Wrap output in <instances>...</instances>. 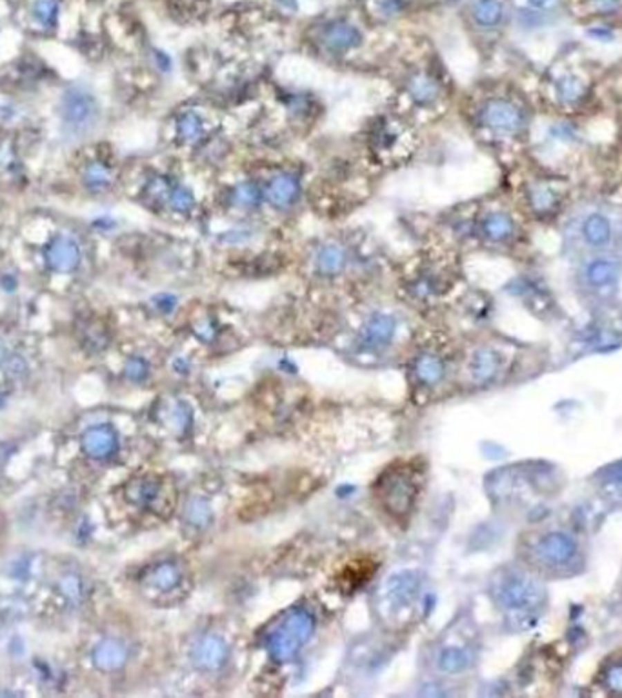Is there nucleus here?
<instances>
[{
    "mask_svg": "<svg viewBox=\"0 0 622 698\" xmlns=\"http://www.w3.org/2000/svg\"><path fill=\"white\" fill-rule=\"evenodd\" d=\"M315 630V619L306 610H292L275 625L270 628L266 636V649L275 662H290L308 644Z\"/></svg>",
    "mask_w": 622,
    "mask_h": 698,
    "instance_id": "1",
    "label": "nucleus"
},
{
    "mask_svg": "<svg viewBox=\"0 0 622 698\" xmlns=\"http://www.w3.org/2000/svg\"><path fill=\"white\" fill-rule=\"evenodd\" d=\"M495 602L504 611L522 613L535 610L546 596V591L535 578L522 571H502L491 585Z\"/></svg>",
    "mask_w": 622,
    "mask_h": 698,
    "instance_id": "2",
    "label": "nucleus"
},
{
    "mask_svg": "<svg viewBox=\"0 0 622 698\" xmlns=\"http://www.w3.org/2000/svg\"><path fill=\"white\" fill-rule=\"evenodd\" d=\"M417 482L408 469H390L379 480V497L382 506L395 516H404L413 507Z\"/></svg>",
    "mask_w": 622,
    "mask_h": 698,
    "instance_id": "3",
    "label": "nucleus"
},
{
    "mask_svg": "<svg viewBox=\"0 0 622 698\" xmlns=\"http://www.w3.org/2000/svg\"><path fill=\"white\" fill-rule=\"evenodd\" d=\"M534 558L538 565L549 569H560L572 564L578 555L577 542L563 531L544 533L531 547Z\"/></svg>",
    "mask_w": 622,
    "mask_h": 698,
    "instance_id": "4",
    "label": "nucleus"
},
{
    "mask_svg": "<svg viewBox=\"0 0 622 698\" xmlns=\"http://www.w3.org/2000/svg\"><path fill=\"white\" fill-rule=\"evenodd\" d=\"M99 109L93 95L82 88H71L62 99V120L66 128L77 133L88 131L97 120Z\"/></svg>",
    "mask_w": 622,
    "mask_h": 698,
    "instance_id": "5",
    "label": "nucleus"
},
{
    "mask_svg": "<svg viewBox=\"0 0 622 698\" xmlns=\"http://www.w3.org/2000/svg\"><path fill=\"white\" fill-rule=\"evenodd\" d=\"M420 585H422V576L419 573L402 571V573H397L388 581L384 596L393 607H402V605L411 604L417 598Z\"/></svg>",
    "mask_w": 622,
    "mask_h": 698,
    "instance_id": "6",
    "label": "nucleus"
},
{
    "mask_svg": "<svg viewBox=\"0 0 622 698\" xmlns=\"http://www.w3.org/2000/svg\"><path fill=\"white\" fill-rule=\"evenodd\" d=\"M226 659L227 645L217 634H207L198 640L193 649V662L204 671H217L226 664Z\"/></svg>",
    "mask_w": 622,
    "mask_h": 698,
    "instance_id": "7",
    "label": "nucleus"
},
{
    "mask_svg": "<svg viewBox=\"0 0 622 698\" xmlns=\"http://www.w3.org/2000/svg\"><path fill=\"white\" fill-rule=\"evenodd\" d=\"M117 446H119L117 433L111 426H106V424L89 428L82 437V449L88 457L97 458V460L111 457L117 451Z\"/></svg>",
    "mask_w": 622,
    "mask_h": 698,
    "instance_id": "8",
    "label": "nucleus"
},
{
    "mask_svg": "<svg viewBox=\"0 0 622 698\" xmlns=\"http://www.w3.org/2000/svg\"><path fill=\"white\" fill-rule=\"evenodd\" d=\"M46 262L51 270L60 271V273L73 271L80 262L79 246L71 238L59 236L46 249Z\"/></svg>",
    "mask_w": 622,
    "mask_h": 698,
    "instance_id": "9",
    "label": "nucleus"
},
{
    "mask_svg": "<svg viewBox=\"0 0 622 698\" xmlns=\"http://www.w3.org/2000/svg\"><path fill=\"white\" fill-rule=\"evenodd\" d=\"M520 113L513 104L495 100L484 109V122L497 131H515L520 126Z\"/></svg>",
    "mask_w": 622,
    "mask_h": 698,
    "instance_id": "10",
    "label": "nucleus"
},
{
    "mask_svg": "<svg viewBox=\"0 0 622 698\" xmlns=\"http://www.w3.org/2000/svg\"><path fill=\"white\" fill-rule=\"evenodd\" d=\"M395 320L388 315H373L366 322L361 333V342L368 349H379L393 339Z\"/></svg>",
    "mask_w": 622,
    "mask_h": 698,
    "instance_id": "11",
    "label": "nucleus"
},
{
    "mask_svg": "<svg viewBox=\"0 0 622 698\" xmlns=\"http://www.w3.org/2000/svg\"><path fill=\"white\" fill-rule=\"evenodd\" d=\"M144 582L160 593H171L182 584V569L177 562H160L146 573Z\"/></svg>",
    "mask_w": 622,
    "mask_h": 698,
    "instance_id": "12",
    "label": "nucleus"
},
{
    "mask_svg": "<svg viewBox=\"0 0 622 698\" xmlns=\"http://www.w3.org/2000/svg\"><path fill=\"white\" fill-rule=\"evenodd\" d=\"M126 660H128V649L120 640H102L93 649V664L100 671H117L126 664Z\"/></svg>",
    "mask_w": 622,
    "mask_h": 698,
    "instance_id": "13",
    "label": "nucleus"
},
{
    "mask_svg": "<svg viewBox=\"0 0 622 698\" xmlns=\"http://www.w3.org/2000/svg\"><path fill=\"white\" fill-rule=\"evenodd\" d=\"M126 497L140 507H155L162 498V484L155 478H137L126 486Z\"/></svg>",
    "mask_w": 622,
    "mask_h": 698,
    "instance_id": "14",
    "label": "nucleus"
},
{
    "mask_svg": "<svg viewBox=\"0 0 622 698\" xmlns=\"http://www.w3.org/2000/svg\"><path fill=\"white\" fill-rule=\"evenodd\" d=\"M324 42L331 50L346 51L361 44L362 35L355 26L348 24V22H331L324 31Z\"/></svg>",
    "mask_w": 622,
    "mask_h": 698,
    "instance_id": "15",
    "label": "nucleus"
},
{
    "mask_svg": "<svg viewBox=\"0 0 622 698\" xmlns=\"http://www.w3.org/2000/svg\"><path fill=\"white\" fill-rule=\"evenodd\" d=\"M266 195L275 207H290L299 197V182L292 175H276L267 186Z\"/></svg>",
    "mask_w": 622,
    "mask_h": 698,
    "instance_id": "16",
    "label": "nucleus"
},
{
    "mask_svg": "<svg viewBox=\"0 0 622 698\" xmlns=\"http://www.w3.org/2000/svg\"><path fill=\"white\" fill-rule=\"evenodd\" d=\"M583 236L584 240L593 247L606 246L610 238H612V224L606 216L601 213H593L586 218L583 226Z\"/></svg>",
    "mask_w": 622,
    "mask_h": 698,
    "instance_id": "17",
    "label": "nucleus"
},
{
    "mask_svg": "<svg viewBox=\"0 0 622 698\" xmlns=\"http://www.w3.org/2000/svg\"><path fill=\"white\" fill-rule=\"evenodd\" d=\"M500 368V357L493 349H480L471 360V375L475 382H488Z\"/></svg>",
    "mask_w": 622,
    "mask_h": 698,
    "instance_id": "18",
    "label": "nucleus"
},
{
    "mask_svg": "<svg viewBox=\"0 0 622 698\" xmlns=\"http://www.w3.org/2000/svg\"><path fill=\"white\" fill-rule=\"evenodd\" d=\"M346 253L341 246H324L317 255V266L324 275H335L344 267Z\"/></svg>",
    "mask_w": 622,
    "mask_h": 698,
    "instance_id": "19",
    "label": "nucleus"
},
{
    "mask_svg": "<svg viewBox=\"0 0 622 698\" xmlns=\"http://www.w3.org/2000/svg\"><path fill=\"white\" fill-rule=\"evenodd\" d=\"M415 375L420 382L424 384H435L439 382L444 375V364L439 357L435 355H422L417 364H415Z\"/></svg>",
    "mask_w": 622,
    "mask_h": 698,
    "instance_id": "20",
    "label": "nucleus"
},
{
    "mask_svg": "<svg viewBox=\"0 0 622 698\" xmlns=\"http://www.w3.org/2000/svg\"><path fill=\"white\" fill-rule=\"evenodd\" d=\"M471 664V654L466 649L448 648L439 657V668L444 673H459Z\"/></svg>",
    "mask_w": 622,
    "mask_h": 698,
    "instance_id": "21",
    "label": "nucleus"
},
{
    "mask_svg": "<svg viewBox=\"0 0 622 698\" xmlns=\"http://www.w3.org/2000/svg\"><path fill=\"white\" fill-rule=\"evenodd\" d=\"M473 19L484 28L497 26L502 20V6L499 0H479L473 8Z\"/></svg>",
    "mask_w": 622,
    "mask_h": 698,
    "instance_id": "22",
    "label": "nucleus"
},
{
    "mask_svg": "<svg viewBox=\"0 0 622 698\" xmlns=\"http://www.w3.org/2000/svg\"><path fill=\"white\" fill-rule=\"evenodd\" d=\"M484 232H486V235L491 240L500 242L511 235V232H513V220L508 215H504V213H493L484 222Z\"/></svg>",
    "mask_w": 622,
    "mask_h": 698,
    "instance_id": "23",
    "label": "nucleus"
},
{
    "mask_svg": "<svg viewBox=\"0 0 622 698\" xmlns=\"http://www.w3.org/2000/svg\"><path fill=\"white\" fill-rule=\"evenodd\" d=\"M178 135H180V138H182L184 142L188 144L198 142L200 137L204 135L202 118L198 117L197 113L182 115L180 120H178Z\"/></svg>",
    "mask_w": 622,
    "mask_h": 698,
    "instance_id": "24",
    "label": "nucleus"
},
{
    "mask_svg": "<svg viewBox=\"0 0 622 698\" xmlns=\"http://www.w3.org/2000/svg\"><path fill=\"white\" fill-rule=\"evenodd\" d=\"M410 93L417 102L428 104L431 102V100L437 99V95H439V86H437L435 80H431L430 77H417V79H413V82H411Z\"/></svg>",
    "mask_w": 622,
    "mask_h": 698,
    "instance_id": "25",
    "label": "nucleus"
},
{
    "mask_svg": "<svg viewBox=\"0 0 622 698\" xmlns=\"http://www.w3.org/2000/svg\"><path fill=\"white\" fill-rule=\"evenodd\" d=\"M586 276L592 285H606L615 276V266L610 261H593L587 266Z\"/></svg>",
    "mask_w": 622,
    "mask_h": 698,
    "instance_id": "26",
    "label": "nucleus"
},
{
    "mask_svg": "<svg viewBox=\"0 0 622 698\" xmlns=\"http://www.w3.org/2000/svg\"><path fill=\"white\" fill-rule=\"evenodd\" d=\"M84 180L88 184V187H91L93 191H100V189H106L109 186V182H111V173L102 164H91L86 169Z\"/></svg>",
    "mask_w": 622,
    "mask_h": 698,
    "instance_id": "27",
    "label": "nucleus"
},
{
    "mask_svg": "<svg viewBox=\"0 0 622 698\" xmlns=\"http://www.w3.org/2000/svg\"><path fill=\"white\" fill-rule=\"evenodd\" d=\"M35 17L46 28H53L59 17V2L57 0H37L35 4Z\"/></svg>",
    "mask_w": 622,
    "mask_h": 698,
    "instance_id": "28",
    "label": "nucleus"
},
{
    "mask_svg": "<svg viewBox=\"0 0 622 698\" xmlns=\"http://www.w3.org/2000/svg\"><path fill=\"white\" fill-rule=\"evenodd\" d=\"M262 191L257 184L244 182L235 189V202L242 207H255L261 204Z\"/></svg>",
    "mask_w": 622,
    "mask_h": 698,
    "instance_id": "29",
    "label": "nucleus"
},
{
    "mask_svg": "<svg viewBox=\"0 0 622 698\" xmlns=\"http://www.w3.org/2000/svg\"><path fill=\"white\" fill-rule=\"evenodd\" d=\"M557 93L560 100L564 102H573L583 95V84L575 77H564L560 82L557 84Z\"/></svg>",
    "mask_w": 622,
    "mask_h": 698,
    "instance_id": "30",
    "label": "nucleus"
},
{
    "mask_svg": "<svg viewBox=\"0 0 622 698\" xmlns=\"http://www.w3.org/2000/svg\"><path fill=\"white\" fill-rule=\"evenodd\" d=\"M193 204H195V197H193V193L189 191L188 187H177L171 193L173 209H177L180 213H188L193 207Z\"/></svg>",
    "mask_w": 622,
    "mask_h": 698,
    "instance_id": "31",
    "label": "nucleus"
},
{
    "mask_svg": "<svg viewBox=\"0 0 622 698\" xmlns=\"http://www.w3.org/2000/svg\"><path fill=\"white\" fill-rule=\"evenodd\" d=\"M60 589L66 595V598L73 600V602H79L82 598V582L80 578L73 575H68L66 578H62L60 582Z\"/></svg>",
    "mask_w": 622,
    "mask_h": 698,
    "instance_id": "32",
    "label": "nucleus"
},
{
    "mask_svg": "<svg viewBox=\"0 0 622 698\" xmlns=\"http://www.w3.org/2000/svg\"><path fill=\"white\" fill-rule=\"evenodd\" d=\"M207 518H209V509H207L206 502L202 500L193 502L191 507H189V522H191V524H197V526H202Z\"/></svg>",
    "mask_w": 622,
    "mask_h": 698,
    "instance_id": "33",
    "label": "nucleus"
},
{
    "mask_svg": "<svg viewBox=\"0 0 622 698\" xmlns=\"http://www.w3.org/2000/svg\"><path fill=\"white\" fill-rule=\"evenodd\" d=\"M126 375L131 380H142L148 375V364L142 359H131L126 364Z\"/></svg>",
    "mask_w": 622,
    "mask_h": 698,
    "instance_id": "34",
    "label": "nucleus"
},
{
    "mask_svg": "<svg viewBox=\"0 0 622 698\" xmlns=\"http://www.w3.org/2000/svg\"><path fill=\"white\" fill-rule=\"evenodd\" d=\"M604 682H606L607 689H612L615 693H622V666L619 664L607 669Z\"/></svg>",
    "mask_w": 622,
    "mask_h": 698,
    "instance_id": "35",
    "label": "nucleus"
},
{
    "mask_svg": "<svg viewBox=\"0 0 622 698\" xmlns=\"http://www.w3.org/2000/svg\"><path fill=\"white\" fill-rule=\"evenodd\" d=\"M249 236H252L249 232H246V229H238V232H227L226 235L223 236V240L229 242V244H238V242H246Z\"/></svg>",
    "mask_w": 622,
    "mask_h": 698,
    "instance_id": "36",
    "label": "nucleus"
},
{
    "mask_svg": "<svg viewBox=\"0 0 622 698\" xmlns=\"http://www.w3.org/2000/svg\"><path fill=\"white\" fill-rule=\"evenodd\" d=\"M157 304L162 311H171L175 308V299L171 295H160L157 296Z\"/></svg>",
    "mask_w": 622,
    "mask_h": 698,
    "instance_id": "37",
    "label": "nucleus"
},
{
    "mask_svg": "<svg viewBox=\"0 0 622 698\" xmlns=\"http://www.w3.org/2000/svg\"><path fill=\"white\" fill-rule=\"evenodd\" d=\"M529 4L535 6V8H543V6L548 4V0H529Z\"/></svg>",
    "mask_w": 622,
    "mask_h": 698,
    "instance_id": "38",
    "label": "nucleus"
},
{
    "mask_svg": "<svg viewBox=\"0 0 622 698\" xmlns=\"http://www.w3.org/2000/svg\"><path fill=\"white\" fill-rule=\"evenodd\" d=\"M4 357H6V346L2 344V340H0V360H4Z\"/></svg>",
    "mask_w": 622,
    "mask_h": 698,
    "instance_id": "39",
    "label": "nucleus"
},
{
    "mask_svg": "<svg viewBox=\"0 0 622 698\" xmlns=\"http://www.w3.org/2000/svg\"><path fill=\"white\" fill-rule=\"evenodd\" d=\"M615 478H617L619 482H622V466L619 467L617 471H615Z\"/></svg>",
    "mask_w": 622,
    "mask_h": 698,
    "instance_id": "40",
    "label": "nucleus"
}]
</instances>
